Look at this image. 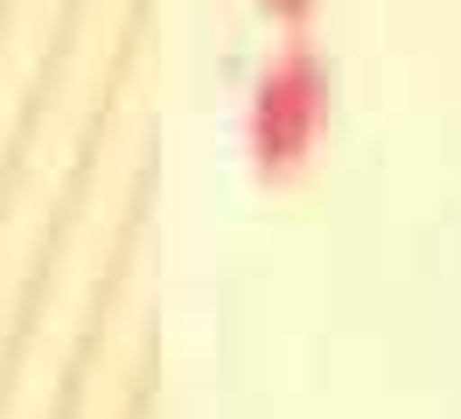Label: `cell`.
Instances as JSON below:
<instances>
[{
  "label": "cell",
  "instance_id": "6da1fadb",
  "mask_svg": "<svg viewBox=\"0 0 461 419\" xmlns=\"http://www.w3.org/2000/svg\"><path fill=\"white\" fill-rule=\"evenodd\" d=\"M321 126H329V63H321L308 42H287V50L252 77V98H245V154L266 182H280L315 154Z\"/></svg>",
  "mask_w": 461,
  "mask_h": 419
},
{
  "label": "cell",
  "instance_id": "7a4b0ae2",
  "mask_svg": "<svg viewBox=\"0 0 461 419\" xmlns=\"http://www.w3.org/2000/svg\"><path fill=\"white\" fill-rule=\"evenodd\" d=\"M259 14H266V22H280V28H308L315 0H259Z\"/></svg>",
  "mask_w": 461,
  "mask_h": 419
}]
</instances>
